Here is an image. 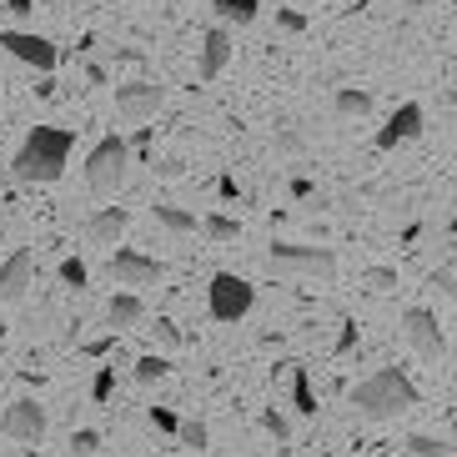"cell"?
<instances>
[{"mask_svg": "<svg viewBox=\"0 0 457 457\" xmlns=\"http://www.w3.org/2000/svg\"><path fill=\"white\" fill-rule=\"evenodd\" d=\"M71 146H76L71 131H61V126H36L21 141V151H15L11 181H21V187H51V181H61V171L71 162Z\"/></svg>", "mask_w": 457, "mask_h": 457, "instance_id": "6da1fadb", "label": "cell"}, {"mask_svg": "<svg viewBox=\"0 0 457 457\" xmlns=\"http://www.w3.org/2000/svg\"><path fill=\"white\" fill-rule=\"evenodd\" d=\"M352 407L367 422H392V417H403L417 407V387H412V377L397 372V367H377L372 377H362L352 387Z\"/></svg>", "mask_w": 457, "mask_h": 457, "instance_id": "7a4b0ae2", "label": "cell"}, {"mask_svg": "<svg viewBox=\"0 0 457 457\" xmlns=\"http://www.w3.org/2000/svg\"><path fill=\"white\" fill-rule=\"evenodd\" d=\"M126 166H131V146H126L121 136H101L86 156V187L96 196H116L126 187Z\"/></svg>", "mask_w": 457, "mask_h": 457, "instance_id": "3957f363", "label": "cell"}, {"mask_svg": "<svg viewBox=\"0 0 457 457\" xmlns=\"http://www.w3.org/2000/svg\"><path fill=\"white\" fill-rule=\"evenodd\" d=\"M206 302H212V317L216 322H242L256 302V287L237 271H216L212 287H206Z\"/></svg>", "mask_w": 457, "mask_h": 457, "instance_id": "277c9868", "label": "cell"}, {"mask_svg": "<svg viewBox=\"0 0 457 457\" xmlns=\"http://www.w3.org/2000/svg\"><path fill=\"white\" fill-rule=\"evenodd\" d=\"M271 271H307V277H337V252L332 246H296V242H271Z\"/></svg>", "mask_w": 457, "mask_h": 457, "instance_id": "5b68a950", "label": "cell"}, {"mask_svg": "<svg viewBox=\"0 0 457 457\" xmlns=\"http://www.w3.org/2000/svg\"><path fill=\"white\" fill-rule=\"evenodd\" d=\"M403 332H407V342L417 347V357H428V362H447V357H453L447 332H443V322H437V312L407 307L403 312Z\"/></svg>", "mask_w": 457, "mask_h": 457, "instance_id": "8992f818", "label": "cell"}, {"mask_svg": "<svg viewBox=\"0 0 457 457\" xmlns=\"http://www.w3.org/2000/svg\"><path fill=\"white\" fill-rule=\"evenodd\" d=\"M162 106H166V86H156V81L116 86V116L121 121H151Z\"/></svg>", "mask_w": 457, "mask_h": 457, "instance_id": "52a82bcc", "label": "cell"}, {"mask_svg": "<svg viewBox=\"0 0 457 457\" xmlns=\"http://www.w3.org/2000/svg\"><path fill=\"white\" fill-rule=\"evenodd\" d=\"M0 432L15 437V443H41L46 437V407L36 397H15L5 412H0Z\"/></svg>", "mask_w": 457, "mask_h": 457, "instance_id": "ba28073f", "label": "cell"}, {"mask_svg": "<svg viewBox=\"0 0 457 457\" xmlns=\"http://www.w3.org/2000/svg\"><path fill=\"white\" fill-rule=\"evenodd\" d=\"M106 271H111V282H116V287H156V282L166 277V267H162V262H151V256L131 252V246L111 256V262H106Z\"/></svg>", "mask_w": 457, "mask_h": 457, "instance_id": "9c48e42d", "label": "cell"}, {"mask_svg": "<svg viewBox=\"0 0 457 457\" xmlns=\"http://www.w3.org/2000/svg\"><path fill=\"white\" fill-rule=\"evenodd\" d=\"M0 46H5L15 61H26V66H36V71H55V61H61L55 41H46L36 30H0Z\"/></svg>", "mask_w": 457, "mask_h": 457, "instance_id": "30bf717a", "label": "cell"}, {"mask_svg": "<svg viewBox=\"0 0 457 457\" xmlns=\"http://www.w3.org/2000/svg\"><path fill=\"white\" fill-rule=\"evenodd\" d=\"M30 282H36V256L21 246V252H11L0 262V302H21L30 292Z\"/></svg>", "mask_w": 457, "mask_h": 457, "instance_id": "8fae6325", "label": "cell"}, {"mask_svg": "<svg viewBox=\"0 0 457 457\" xmlns=\"http://www.w3.org/2000/svg\"><path fill=\"white\" fill-rule=\"evenodd\" d=\"M417 136H422V106L407 101V106H397L392 121L377 131V151H392V146H403V141H417Z\"/></svg>", "mask_w": 457, "mask_h": 457, "instance_id": "7c38bea8", "label": "cell"}, {"mask_svg": "<svg viewBox=\"0 0 457 457\" xmlns=\"http://www.w3.org/2000/svg\"><path fill=\"white\" fill-rule=\"evenodd\" d=\"M227 61H231V30H206V41H202V66H196V76L202 81H216L221 71H227Z\"/></svg>", "mask_w": 457, "mask_h": 457, "instance_id": "4fadbf2b", "label": "cell"}, {"mask_svg": "<svg viewBox=\"0 0 457 457\" xmlns=\"http://www.w3.org/2000/svg\"><path fill=\"white\" fill-rule=\"evenodd\" d=\"M126 221H131V216H126V206H101V212L86 221V237H91L96 246H116L126 237Z\"/></svg>", "mask_w": 457, "mask_h": 457, "instance_id": "5bb4252c", "label": "cell"}, {"mask_svg": "<svg viewBox=\"0 0 457 457\" xmlns=\"http://www.w3.org/2000/svg\"><path fill=\"white\" fill-rule=\"evenodd\" d=\"M146 317V302L136 292H116L111 296V307H106V322H111V332H126V327H136Z\"/></svg>", "mask_w": 457, "mask_h": 457, "instance_id": "9a60e30c", "label": "cell"}, {"mask_svg": "<svg viewBox=\"0 0 457 457\" xmlns=\"http://www.w3.org/2000/svg\"><path fill=\"white\" fill-rule=\"evenodd\" d=\"M212 15L221 21V30L252 26V21H256V0H212Z\"/></svg>", "mask_w": 457, "mask_h": 457, "instance_id": "2e32d148", "label": "cell"}, {"mask_svg": "<svg viewBox=\"0 0 457 457\" xmlns=\"http://www.w3.org/2000/svg\"><path fill=\"white\" fill-rule=\"evenodd\" d=\"M292 407H296L302 417H317V392H312L307 367H292Z\"/></svg>", "mask_w": 457, "mask_h": 457, "instance_id": "e0dca14e", "label": "cell"}, {"mask_svg": "<svg viewBox=\"0 0 457 457\" xmlns=\"http://www.w3.org/2000/svg\"><path fill=\"white\" fill-rule=\"evenodd\" d=\"M202 231H206V242L227 246V242H237V237H242V221H231V216L212 212V216H206V221H202Z\"/></svg>", "mask_w": 457, "mask_h": 457, "instance_id": "ac0fdd59", "label": "cell"}, {"mask_svg": "<svg viewBox=\"0 0 457 457\" xmlns=\"http://www.w3.org/2000/svg\"><path fill=\"white\" fill-rule=\"evenodd\" d=\"M166 357H156V352H146V357H136V367H131V377L136 382H141V387H156V382H162L166 377Z\"/></svg>", "mask_w": 457, "mask_h": 457, "instance_id": "d6986e66", "label": "cell"}, {"mask_svg": "<svg viewBox=\"0 0 457 457\" xmlns=\"http://www.w3.org/2000/svg\"><path fill=\"white\" fill-rule=\"evenodd\" d=\"M407 453L412 457H453V443L447 437H428V432H412L407 437Z\"/></svg>", "mask_w": 457, "mask_h": 457, "instance_id": "ffe728a7", "label": "cell"}, {"mask_svg": "<svg viewBox=\"0 0 457 457\" xmlns=\"http://www.w3.org/2000/svg\"><path fill=\"white\" fill-rule=\"evenodd\" d=\"M337 116H357V121H362V116H372V96L367 91H337Z\"/></svg>", "mask_w": 457, "mask_h": 457, "instance_id": "44dd1931", "label": "cell"}, {"mask_svg": "<svg viewBox=\"0 0 457 457\" xmlns=\"http://www.w3.org/2000/svg\"><path fill=\"white\" fill-rule=\"evenodd\" d=\"M156 221H162L166 231H176V237H187V231H196V216L181 212V206H156Z\"/></svg>", "mask_w": 457, "mask_h": 457, "instance_id": "7402d4cb", "label": "cell"}, {"mask_svg": "<svg viewBox=\"0 0 457 457\" xmlns=\"http://www.w3.org/2000/svg\"><path fill=\"white\" fill-rule=\"evenodd\" d=\"M176 437H181V447H196V453H202L206 447V422L202 417H176Z\"/></svg>", "mask_w": 457, "mask_h": 457, "instance_id": "603a6c76", "label": "cell"}, {"mask_svg": "<svg viewBox=\"0 0 457 457\" xmlns=\"http://www.w3.org/2000/svg\"><path fill=\"white\" fill-rule=\"evenodd\" d=\"M362 282L372 287V292H397V267H367Z\"/></svg>", "mask_w": 457, "mask_h": 457, "instance_id": "cb8c5ba5", "label": "cell"}, {"mask_svg": "<svg viewBox=\"0 0 457 457\" xmlns=\"http://www.w3.org/2000/svg\"><path fill=\"white\" fill-rule=\"evenodd\" d=\"M151 337H156V342H162L166 352H176V347H181V332H176V322H166V317H156V327H151Z\"/></svg>", "mask_w": 457, "mask_h": 457, "instance_id": "d4e9b609", "label": "cell"}, {"mask_svg": "<svg viewBox=\"0 0 457 457\" xmlns=\"http://www.w3.org/2000/svg\"><path fill=\"white\" fill-rule=\"evenodd\" d=\"M262 428H267L271 437H277V443H287V437H292V422H287V417L277 412V407H271V412H262Z\"/></svg>", "mask_w": 457, "mask_h": 457, "instance_id": "484cf974", "label": "cell"}, {"mask_svg": "<svg viewBox=\"0 0 457 457\" xmlns=\"http://www.w3.org/2000/svg\"><path fill=\"white\" fill-rule=\"evenodd\" d=\"M111 387H116V367H101V372H96V382H91V397H96V403H106Z\"/></svg>", "mask_w": 457, "mask_h": 457, "instance_id": "4316f807", "label": "cell"}, {"mask_svg": "<svg viewBox=\"0 0 457 457\" xmlns=\"http://www.w3.org/2000/svg\"><path fill=\"white\" fill-rule=\"evenodd\" d=\"M61 282H66V287H86V262H81V256L61 262Z\"/></svg>", "mask_w": 457, "mask_h": 457, "instance_id": "83f0119b", "label": "cell"}, {"mask_svg": "<svg viewBox=\"0 0 457 457\" xmlns=\"http://www.w3.org/2000/svg\"><path fill=\"white\" fill-rule=\"evenodd\" d=\"M457 267H453V262H443V271H432V287H437V292H443V296H453L457 292Z\"/></svg>", "mask_w": 457, "mask_h": 457, "instance_id": "f1b7e54d", "label": "cell"}, {"mask_svg": "<svg viewBox=\"0 0 457 457\" xmlns=\"http://www.w3.org/2000/svg\"><path fill=\"white\" fill-rule=\"evenodd\" d=\"M71 447H76V457H91L96 447H101V437H96L91 428H81V432H76V437H71Z\"/></svg>", "mask_w": 457, "mask_h": 457, "instance_id": "f546056e", "label": "cell"}, {"mask_svg": "<svg viewBox=\"0 0 457 457\" xmlns=\"http://www.w3.org/2000/svg\"><path fill=\"white\" fill-rule=\"evenodd\" d=\"M277 26L282 30H307V15L302 11H277Z\"/></svg>", "mask_w": 457, "mask_h": 457, "instance_id": "4dcf8cb0", "label": "cell"}, {"mask_svg": "<svg viewBox=\"0 0 457 457\" xmlns=\"http://www.w3.org/2000/svg\"><path fill=\"white\" fill-rule=\"evenodd\" d=\"M277 151H282V156H296V151H302V136H296V131H277Z\"/></svg>", "mask_w": 457, "mask_h": 457, "instance_id": "1f68e13d", "label": "cell"}, {"mask_svg": "<svg viewBox=\"0 0 457 457\" xmlns=\"http://www.w3.org/2000/svg\"><path fill=\"white\" fill-rule=\"evenodd\" d=\"M352 347H357V327H342V337H337V357H342V352H352Z\"/></svg>", "mask_w": 457, "mask_h": 457, "instance_id": "d6a6232c", "label": "cell"}, {"mask_svg": "<svg viewBox=\"0 0 457 457\" xmlns=\"http://www.w3.org/2000/svg\"><path fill=\"white\" fill-rule=\"evenodd\" d=\"M151 422H156L162 432H176V417L166 412V407H151Z\"/></svg>", "mask_w": 457, "mask_h": 457, "instance_id": "836d02e7", "label": "cell"}, {"mask_svg": "<svg viewBox=\"0 0 457 457\" xmlns=\"http://www.w3.org/2000/svg\"><path fill=\"white\" fill-rule=\"evenodd\" d=\"M111 347H116V332H111V337H101V342H91V347H86V352H91V357H106Z\"/></svg>", "mask_w": 457, "mask_h": 457, "instance_id": "e575fe53", "label": "cell"}, {"mask_svg": "<svg viewBox=\"0 0 457 457\" xmlns=\"http://www.w3.org/2000/svg\"><path fill=\"white\" fill-rule=\"evenodd\" d=\"M5 11H11V15H21V21H26V15L36 11V0H11V5H5Z\"/></svg>", "mask_w": 457, "mask_h": 457, "instance_id": "d590c367", "label": "cell"}, {"mask_svg": "<svg viewBox=\"0 0 457 457\" xmlns=\"http://www.w3.org/2000/svg\"><path fill=\"white\" fill-rule=\"evenodd\" d=\"M0 377H5V372H0Z\"/></svg>", "mask_w": 457, "mask_h": 457, "instance_id": "8d00e7d4", "label": "cell"}]
</instances>
